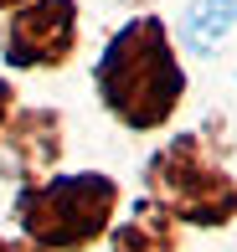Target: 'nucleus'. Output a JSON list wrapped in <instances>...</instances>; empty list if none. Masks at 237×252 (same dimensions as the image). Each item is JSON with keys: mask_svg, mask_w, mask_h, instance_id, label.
<instances>
[{"mask_svg": "<svg viewBox=\"0 0 237 252\" xmlns=\"http://www.w3.org/2000/svg\"><path fill=\"white\" fill-rule=\"evenodd\" d=\"M98 83H103V103L129 129L160 124L175 108V93H180V72H175L170 52H165L160 26L139 21V26L124 31L114 41V52L103 57V67H98Z\"/></svg>", "mask_w": 237, "mask_h": 252, "instance_id": "f257e3e1", "label": "nucleus"}, {"mask_svg": "<svg viewBox=\"0 0 237 252\" xmlns=\"http://www.w3.org/2000/svg\"><path fill=\"white\" fill-rule=\"evenodd\" d=\"M114 216V186L98 175H67L21 196V221L41 247H83Z\"/></svg>", "mask_w": 237, "mask_h": 252, "instance_id": "f03ea898", "label": "nucleus"}, {"mask_svg": "<svg viewBox=\"0 0 237 252\" xmlns=\"http://www.w3.org/2000/svg\"><path fill=\"white\" fill-rule=\"evenodd\" d=\"M155 180H160V190L170 201H180V211H191L196 221H222V216L232 211V201H237L232 186L217 175V170H191V165L180 170L170 155L160 159V170H150V186Z\"/></svg>", "mask_w": 237, "mask_h": 252, "instance_id": "7ed1b4c3", "label": "nucleus"}, {"mask_svg": "<svg viewBox=\"0 0 237 252\" xmlns=\"http://www.w3.org/2000/svg\"><path fill=\"white\" fill-rule=\"evenodd\" d=\"M232 21H237V0H201V5L191 10V36H196L201 47H211Z\"/></svg>", "mask_w": 237, "mask_h": 252, "instance_id": "20e7f679", "label": "nucleus"}]
</instances>
